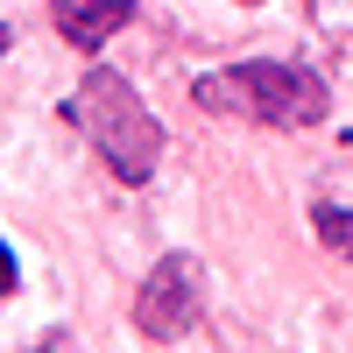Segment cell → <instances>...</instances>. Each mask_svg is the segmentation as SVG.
Returning <instances> with one entry per match:
<instances>
[{
  "label": "cell",
  "mask_w": 353,
  "mask_h": 353,
  "mask_svg": "<svg viewBox=\"0 0 353 353\" xmlns=\"http://www.w3.org/2000/svg\"><path fill=\"white\" fill-rule=\"evenodd\" d=\"M198 113L212 121H254V128H318L332 113V92L311 64H283V57H248V64H226V71H205L191 85Z\"/></svg>",
  "instance_id": "6da1fadb"
},
{
  "label": "cell",
  "mask_w": 353,
  "mask_h": 353,
  "mask_svg": "<svg viewBox=\"0 0 353 353\" xmlns=\"http://www.w3.org/2000/svg\"><path fill=\"white\" fill-rule=\"evenodd\" d=\"M64 121L99 149V163L121 176V184H149V176H156V163H163V121L149 113V99H141L121 71L92 64L78 78V92L64 99Z\"/></svg>",
  "instance_id": "7a4b0ae2"
},
{
  "label": "cell",
  "mask_w": 353,
  "mask_h": 353,
  "mask_svg": "<svg viewBox=\"0 0 353 353\" xmlns=\"http://www.w3.org/2000/svg\"><path fill=\"white\" fill-rule=\"evenodd\" d=\"M191 325H198V261L191 254H163L156 269L141 276V290H134V332L170 346Z\"/></svg>",
  "instance_id": "3957f363"
},
{
  "label": "cell",
  "mask_w": 353,
  "mask_h": 353,
  "mask_svg": "<svg viewBox=\"0 0 353 353\" xmlns=\"http://www.w3.org/2000/svg\"><path fill=\"white\" fill-rule=\"evenodd\" d=\"M50 21H57V36H64L71 50L99 57V50L134 21V0H50Z\"/></svg>",
  "instance_id": "277c9868"
},
{
  "label": "cell",
  "mask_w": 353,
  "mask_h": 353,
  "mask_svg": "<svg viewBox=\"0 0 353 353\" xmlns=\"http://www.w3.org/2000/svg\"><path fill=\"white\" fill-rule=\"evenodd\" d=\"M311 233L325 241L332 261H353V212L346 205H311Z\"/></svg>",
  "instance_id": "5b68a950"
},
{
  "label": "cell",
  "mask_w": 353,
  "mask_h": 353,
  "mask_svg": "<svg viewBox=\"0 0 353 353\" xmlns=\"http://www.w3.org/2000/svg\"><path fill=\"white\" fill-rule=\"evenodd\" d=\"M0 297H14V254L0 248Z\"/></svg>",
  "instance_id": "8992f818"
},
{
  "label": "cell",
  "mask_w": 353,
  "mask_h": 353,
  "mask_svg": "<svg viewBox=\"0 0 353 353\" xmlns=\"http://www.w3.org/2000/svg\"><path fill=\"white\" fill-rule=\"evenodd\" d=\"M28 353H64V339H43V346H28Z\"/></svg>",
  "instance_id": "52a82bcc"
},
{
  "label": "cell",
  "mask_w": 353,
  "mask_h": 353,
  "mask_svg": "<svg viewBox=\"0 0 353 353\" xmlns=\"http://www.w3.org/2000/svg\"><path fill=\"white\" fill-rule=\"evenodd\" d=\"M0 50H8V28H0Z\"/></svg>",
  "instance_id": "ba28073f"
},
{
  "label": "cell",
  "mask_w": 353,
  "mask_h": 353,
  "mask_svg": "<svg viewBox=\"0 0 353 353\" xmlns=\"http://www.w3.org/2000/svg\"><path fill=\"white\" fill-rule=\"evenodd\" d=\"M241 8H261V0H241Z\"/></svg>",
  "instance_id": "9c48e42d"
}]
</instances>
